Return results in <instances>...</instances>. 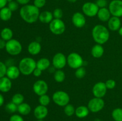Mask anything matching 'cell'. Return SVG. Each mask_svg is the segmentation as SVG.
<instances>
[{
  "label": "cell",
  "instance_id": "21",
  "mask_svg": "<svg viewBox=\"0 0 122 121\" xmlns=\"http://www.w3.org/2000/svg\"><path fill=\"white\" fill-rule=\"evenodd\" d=\"M53 19V14L50 11H44L39 14V20L44 24H50Z\"/></svg>",
  "mask_w": 122,
  "mask_h": 121
},
{
  "label": "cell",
  "instance_id": "16",
  "mask_svg": "<svg viewBox=\"0 0 122 121\" xmlns=\"http://www.w3.org/2000/svg\"><path fill=\"white\" fill-rule=\"evenodd\" d=\"M12 87L11 79L5 76L0 78V91L2 93H7L10 91Z\"/></svg>",
  "mask_w": 122,
  "mask_h": 121
},
{
  "label": "cell",
  "instance_id": "37",
  "mask_svg": "<svg viewBox=\"0 0 122 121\" xmlns=\"http://www.w3.org/2000/svg\"><path fill=\"white\" fill-rule=\"evenodd\" d=\"M8 8L12 12L15 11L19 8V4L16 1H13L8 3Z\"/></svg>",
  "mask_w": 122,
  "mask_h": 121
},
{
  "label": "cell",
  "instance_id": "7",
  "mask_svg": "<svg viewBox=\"0 0 122 121\" xmlns=\"http://www.w3.org/2000/svg\"><path fill=\"white\" fill-rule=\"evenodd\" d=\"M67 64L69 67L76 70L83 65V58L79 53L72 52L67 57Z\"/></svg>",
  "mask_w": 122,
  "mask_h": 121
},
{
  "label": "cell",
  "instance_id": "51",
  "mask_svg": "<svg viewBox=\"0 0 122 121\" xmlns=\"http://www.w3.org/2000/svg\"><path fill=\"white\" fill-rule=\"evenodd\" d=\"M43 121V119H38V121Z\"/></svg>",
  "mask_w": 122,
  "mask_h": 121
},
{
  "label": "cell",
  "instance_id": "23",
  "mask_svg": "<svg viewBox=\"0 0 122 121\" xmlns=\"http://www.w3.org/2000/svg\"><path fill=\"white\" fill-rule=\"evenodd\" d=\"M89 110L88 106H80L77 107L75 110L76 116L79 118H84L89 115Z\"/></svg>",
  "mask_w": 122,
  "mask_h": 121
},
{
  "label": "cell",
  "instance_id": "28",
  "mask_svg": "<svg viewBox=\"0 0 122 121\" xmlns=\"http://www.w3.org/2000/svg\"><path fill=\"white\" fill-rule=\"evenodd\" d=\"M54 78L55 81L57 83H62L66 79V74L61 70H57L55 71Z\"/></svg>",
  "mask_w": 122,
  "mask_h": 121
},
{
  "label": "cell",
  "instance_id": "50",
  "mask_svg": "<svg viewBox=\"0 0 122 121\" xmlns=\"http://www.w3.org/2000/svg\"><path fill=\"white\" fill-rule=\"evenodd\" d=\"M94 121H100V120L99 119H95Z\"/></svg>",
  "mask_w": 122,
  "mask_h": 121
},
{
  "label": "cell",
  "instance_id": "4",
  "mask_svg": "<svg viewBox=\"0 0 122 121\" xmlns=\"http://www.w3.org/2000/svg\"><path fill=\"white\" fill-rule=\"evenodd\" d=\"M5 50L7 53L12 56H16L22 51V45L19 40L12 39L6 42Z\"/></svg>",
  "mask_w": 122,
  "mask_h": 121
},
{
  "label": "cell",
  "instance_id": "26",
  "mask_svg": "<svg viewBox=\"0 0 122 121\" xmlns=\"http://www.w3.org/2000/svg\"><path fill=\"white\" fill-rule=\"evenodd\" d=\"M0 36H1V39L4 40L5 41H8V40L13 39V30H12L11 28H8V27H5V28H4L3 29H2V30L1 31Z\"/></svg>",
  "mask_w": 122,
  "mask_h": 121
},
{
  "label": "cell",
  "instance_id": "11",
  "mask_svg": "<svg viewBox=\"0 0 122 121\" xmlns=\"http://www.w3.org/2000/svg\"><path fill=\"white\" fill-rule=\"evenodd\" d=\"M52 65L57 70H61L67 64V58L63 53L58 52L52 58Z\"/></svg>",
  "mask_w": 122,
  "mask_h": 121
},
{
  "label": "cell",
  "instance_id": "41",
  "mask_svg": "<svg viewBox=\"0 0 122 121\" xmlns=\"http://www.w3.org/2000/svg\"><path fill=\"white\" fill-rule=\"evenodd\" d=\"M9 121H24V119L20 115L14 114L10 117Z\"/></svg>",
  "mask_w": 122,
  "mask_h": 121
},
{
  "label": "cell",
  "instance_id": "10",
  "mask_svg": "<svg viewBox=\"0 0 122 121\" xmlns=\"http://www.w3.org/2000/svg\"><path fill=\"white\" fill-rule=\"evenodd\" d=\"M112 15L117 17H122V0H112L108 5Z\"/></svg>",
  "mask_w": 122,
  "mask_h": 121
},
{
  "label": "cell",
  "instance_id": "13",
  "mask_svg": "<svg viewBox=\"0 0 122 121\" xmlns=\"http://www.w3.org/2000/svg\"><path fill=\"white\" fill-rule=\"evenodd\" d=\"M107 90L106 83L102 81L98 82L93 86L92 93L95 97L102 98L106 96Z\"/></svg>",
  "mask_w": 122,
  "mask_h": 121
},
{
  "label": "cell",
  "instance_id": "18",
  "mask_svg": "<svg viewBox=\"0 0 122 121\" xmlns=\"http://www.w3.org/2000/svg\"><path fill=\"white\" fill-rule=\"evenodd\" d=\"M21 74L18 66L15 65H11L7 68L6 76L10 79H15L20 76Z\"/></svg>",
  "mask_w": 122,
  "mask_h": 121
},
{
  "label": "cell",
  "instance_id": "49",
  "mask_svg": "<svg viewBox=\"0 0 122 121\" xmlns=\"http://www.w3.org/2000/svg\"><path fill=\"white\" fill-rule=\"evenodd\" d=\"M7 2L8 3V2H11V1H13V0H7Z\"/></svg>",
  "mask_w": 122,
  "mask_h": 121
},
{
  "label": "cell",
  "instance_id": "29",
  "mask_svg": "<svg viewBox=\"0 0 122 121\" xmlns=\"http://www.w3.org/2000/svg\"><path fill=\"white\" fill-rule=\"evenodd\" d=\"M112 117L115 121H122V109L117 107L113 110L112 113Z\"/></svg>",
  "mask_w": 122,
  "mask_h": 121
},
{
  "label": "cell",
  "instance_id": "27",
  "mask_svg": "<svg viewBox=\"0 0 122 121\" xmlns=\"http://www.w3.org/2000/svg\"><path fill=\"white\" fill-rule=\"evenodd\" d=\"M17 112L21 115H29L31 112L30 106L27 103L23 102L18 106Z\"/></svg>",
  "mask_w": 122,
  "mask_h": 121
},
{
  "label": "cell",
  "instance_id": "3",
  "mask_svg": "<svg viewBox=\"0 0 122 121\" xmlns=\"http://www.w3.org/2000/svg\"><path fill=\"white\" fill-rule=\"evenodd\" d=\"M18 67L21 74L24 75H29L33 74L36 68V62L30 57H26L20 60Z\"/></svg>",
  "mask_w": 122,
  "mask_h": 121
},
{
  "label": "cell",
  "instance_id": "40",
  "mask_svg": "<svg viewBox=\"0 0 122 121\" xmlns=\"http://www.w3.org/2000/svg\"><path fill=\"white\" fill-rule=\"evenodd\" d=\"M95 3L99 7V8H101L107 7L108 2H107V0H97Z\"/></svg>",
  "mask_w": 122,
  "mask_h": 121
},
{
  "label": "cell",
  "instance_id": "35",
  "mask_svg": "<svg viewBox=\"0 0 122 121\" xmlns=\"http://www.w3.org/2000/svg\"><path fill=\"white\" fill-rule=\"evenodd\" d=\"M52 14H53L54 19H61L62 17H63V11H62L61 9L59 8H56V9L54 10L53 13H52Z\"/></svg>",
  "mask_w": 122,
  "mask_h": 121
},
{
  "label": "cell",
  "instance_id": "34",
  "mask_svg": "<svg viewBox=\"0 0 122 121\" xmlns=\"http://www.w3.org/2000/svg\"><path fill=\"white\" fill-rule=\"evenodd\" d=\"M75 76L78 79H82L86 75V70L84 67L81 66V67L78 68L75 71Z\"/></svg>",
  "mask_w": 122,
  "mask_h": 121
},
{
  "label": "cell",
  "instance_id": "17",
  "mask_svg": "<svg viewBox=\"0 0 122 121\" xmlns=\"http://www.w3.org/2000/svg\"><path fill=\"white\" fill-rule=\"evenodd\" d=\"M107 23L108 28L112 31H118L121 27V20L117 17H111Z\"/></svg>",
  "mask_w": 122,
  "mask_h": 121
},
{
  "label": "cell",
  "instance_id": "24",
  "mask_svg": "<svg viewBox=\"0 0 122 121\" xmlns=\"http://www.w3.org/2000/svg\"><path fill=\"white\" fill-rule=\"evenodd\" d=\"M51 62L48 58H42L36 62V68L40 69L42 71H45L49 68Z\"/></svg>",
  "mask_w": 122,
  "mask_h": 121
},
{
  "label": "cell",
  "instance_id": "46",
  "mask_svg": "<svg viewBox=\"0 0 122 121\" xmlns=\"http://www.w3.org/2000/svg\"><path fill=\"white\" fill-rule=\"evenodd\" d=\"M4 103V97L2 94L0 93V107L2 106Z\"/></svg>",
  "mask_w": 122,
  "mask_h": 121
},
{
  "label": "cell",
  "instance_id": "33",
  "mask_svg": "<svg viewBox=\"0 0 122 121\" xmlns=\"http://www.w3.org/2000/svg\"><path fill=\"white\" fill-rule=\"evenodd\" d=\"M18 106L12 102L8 103L5 106V110L9 113H14L17 111Z\"/></svg>",
  "mask_w": 122,
  "mask_h": 121
},
{
  "label": "cell",
  "instance_id": "32",
  "mask_svg": "<svg viewBox=\"0 0 122 121\" xmlns=\"http://www.w3.org/2000/svg\"><path fill=\"white\" fill-rule=\"evenodd\" d=\"M51 102V98L47 94H44L42 96H39V103L41 105L47 106Z\"/></svg>",
  "mask_w": 122,
  "mask_h": 121
},
{
  "label": "cell",
  "instance_id": "1",
  "mask_svg": "<svg viewBox=\"0 0 122 121\" xmlns=\"http://www.w3.org/2000/svg\"><path fill=\"white\" fill-rule=\"evenodd\" d=\"M39 9L34 5L27 4L23 5L20 9V15L22 20L29 24L36 22L39 20Z\"/></svg>",
  "mask_w": 122,
  "mask_h": 121
},
{
  "label": "cell",
  "instance_id": "53",
  "mask_svg": "<svg viewBox=\"0 0 122 121\" xmlns=\"http://www.w3.org/2000/svg\"></svg>",
  "mask_w": 122,
  "mask_h": 121
},
{
  "label": "cell",
  "instance_id": "44",
  "mask_svg": "<svg viewBox=\"0 0 122 121\" xmlns=\"http://www.w3.org/2000/svg\"><path fill=\"white\" fill-rule=\"evenodd\" d=\"M6 42H7L5 41L2 39H0V49H2L5 48L6 46Z\"/></svg>",
  "mask_w": 122,
  "mask_h": 121
},
{
  "label": "cell",
  "instance_id": "8",
  "mask_svg": "<svg viewBox=\"0 0 122 121\" xmlns=\"http://www.w3.org/2000/svg\"><path fill=\"white\" fill-rule=\"evenodd\" d=\"M105 102L102 98L95 97L89 101L88 107L89 111L92 113H97L101 111L104 107Z\"/></svg>",
  "mask_w": 122,
  "mask_h": 121
},
{
  "label": "cell",
  "instance_id": "5",
  "mask_svg": "<svg viewBox=\"0 0 122 121\" xmlns=\"http://www.w3.org/2000/svg\"><path fill=\"white\" fill-rule=\"evenodd\" d=\"M52 100L57 105L64 107L70 102V96L67 93L64 91H57L52 95Z\"/></svg>",
  "mask_w": 122,
  "mask_h": 121
},
{
  "label": "cell",
  "instance_id": "36",
  "mask_svg": "<svg viewBox=\"0 0 122 121\" xmlns=\"http://www.w3.org/2000/svg\"><path fill=\"white\" fill-rule=\"evenodd\" d=\"M7 67L5 64L0 60V78L6 75Z\"/></svg>",
  "mask_w": 122,
  "mask_h": 121
},
{
  "label": "cell",
  "instance_id": "45",
  "mask_svg": "<svg viewBox=\"0 0 122 121\" xmlns=\"http://www.w3.org/2000/svg\"><path fill=\"white\" fill-rule=\"evenodd\" d=\"M8 4L7 0H0V9H2L4 7H6L7 4Z\"/></svg>",
  "mask_w": 122,
  "mask_h": 121
},
{
  "label": "cell",
  "instance_id": "15",
  "mask_svg": "<svg viewBox=\"0 0 122 121\" xmlns=\"http://www.w3.org/2000/svg\"><path fill=\"white\" fill-rule=\"evenodd\" d=\"M33 113H34L35 117L37 119H44L47 116L48 110L46 106L39 104L35 108Z\"/></svg>",
  "mask_w": 122,
  "mask_h": 121
},
{
  "label": "cell",
  "instance_id": "6",
  "mask_svg": "<svg viewBox=\"0 0 122 121\" xmlns=\"http://www.w3.org/2000/svg\"><path fill=\"white\" fill-rule=\"evenodd\" d=\"M49 28L54 34L60 35L65 32L66 25L61 19H54L49 24Z\"/></svg>",
  "mask_w": 122,
  "mask_h": 121
},
{
  "label": "cell",
  "instance_id": "42",
  "mask_svg": "<svg viewBox=\"0 0 122 121\" xmlns=\"http://www.w3.org/2000/svg\"><path fill=\"white\" fill-rule=\"evenodd\" d=\"M42 73V71L40 69L38 68H36L35 70L33 71V75L36 77H39L41 75Z\"/></svg>",
  "mask_w": 122,
  "mask_h": 121
},
{
  "label": "cell",
  "instance_id": "9",
  "mask_svg": "<svg viewBox=\"0 0 122 121\" xmlns=\"http://www.w3.org/2000/svg\"><path fill=\"white\" fill-rule=\"evenodd\" d=\"M82 9L84 15L89 17H93L97 15L100 8L95 2H87L83 4Z\"/></svg>",
  "mask_w": 122,
  "mask_h": 121
},
{
  "label": "cell",
  "instance_id": "38",
  "mask_svg": "<svg viewBox=\"0 0 122 121\" xmlns=\"http://www.w3.org/2000/svg\"><path fill=\"white\" fill-rule=\"evenodd\" d=\"M106 85L107 87V89H109V90H112L114 88H115L116 85V83L115 81L113 79H109L108 80L106 81Z\"/></svg>",
  "mask_w": 122,
  "mask_h": 121
},
{
  "label": "cell",
  "instance_id": "20",
  "mask_svg": "<svg viewBox=\"0 0 122 121\" xmlns=\"http://www.w3.org/2000/svg\"><path fill=\"white\" fill-rule=\"evenodd\" d=\"M111 15L112 14L108 8L105 7V8H100L97 15L100 21L106 22V21H108L110 19Z\"/></svg>",
  "mask_w": 122,
  "mask_h": 121
},
{
  "label": "cell",
  "instance_id": "43",
  "mask_svg": "<svg viewBox=\"0 0 122 121\" xmlns=\"http://www.w3.org/2000/svg\"><path fill=\"white\" fill-rule=\"evenodd\" d=\"M18 2L19 4L22 5H25L28 4L30 0H15Z\"/></svg>",
  "mask_w": 122,
  "mask_h": 121
},
{
  "label": "cell",
  "instance_id": "22",
  "mask_svg": "<svg viewBox=\"0 0 122 121\" xmlns=\"http://www.w3.org/2000/svg\"><path fill=\"white\" fill-rule=\"evenodd\" d=\"M104 53V49L102 45L97 44L93 46L91 49V54L95 58H100L103 56Z\"/></svg>",
  "mask_w": 122,
  "mask_h": 121
},
{
  "label": "cell",
  "instance_id": "39",
  "mask_svg": "<svg viewBox=\"0 0 122 121\" xmlns=\"http://www.w3.org/2000/svg\"><path fill=\"white\" fill-rule=\"evenodd\" d=\"M46 0H34L33 5L38 8H41L44 7L46 4Z\"/></svg>",
  "mask_w": 122,
  "mask_h": 121
},
{
  "label": "cell",
  "instance_id": "52",
  "mask_svg": "<svg viewBox=\"0 0 122 121\" xmlns=\"http://www.w3.org/2000/svg\"><path fill=\"white\" fill-rule=\"evenodd\" d=\"M54 1H60V0H54Z\"/></svg>",
  "mask_w": 122,
  "mask_h": 121
},
{
  "label": "cell",
  "instance_id": "30",
  "mask_svg": "<svg viewBox=\"0 0 122 121\" xmlns=\"http://www.w3.org/2000/svg\"><path fill=\"white\" fill-rule=\"evenodd\" d=\"M24 99H25V97L23 95L21 94V93H15L12 97L11 102L16 105L19 106V104L23 103Z\"/></svg>",
  "mask_w": 122,
  "mask_h": 121
},
{
  "label": "cell",
  "instance_id": "47",
  "mask_svg": "<svg viewBox=\"0 0 122 121\" xmlns=\"http://www.w3.org/2000/svg\"><path fill=\"white\" fill-rule=\"evenodd\" d=\"M118 33H119V35L122 36V26H121L120 28L119 29V30H118Z\"/></svg>",
  "mask_w": 122,
  "mask_h": 121
},
{
  "label": "cell",
  "instance_id": "48",
  "mask_svg": "<svg viewBox=\"0 0 122 121\" xmlns=\"http://www.w3.org/2000/svg\"><path fill=\"white\" fill-rule=\"evenodd\" d=\"M67 1L69 2H71V3H75L77 1V0H67Z\"/></svg>",
  "mask_w": 122,
  "mask_h": 121
},
{
  "label": "cell",
  "instance_id": "2",
  "mask_svg": "<svg viewBox=\"0 0 122 121\" xmlns=\"http://www.w3.org/2000/svg\"><path fill=\"white\" fill-rule=\"evenodd\" d=\"M92 36L97 43L103 45L109 40L110 32L108 28L102 24L96 25L92 28Z\"/></svg>",
  "mask_w": 122,
  "mask_h": 121
},
{
  "label": "cell",
  "instance_id": "12",
  "mask_svg": "<svg viewBox=\"0 0 122 121\" xmlns=\"http://www.w3.org/2000/svg\"><path fill=\"white\" fill-rule=\"evenodd\" d=\"M33 90L38 96H42L47 93L48 91V85L46 81L42 79H39L33 84Z\"/></svg>",
  "mask_w": 122,
  "mask_h": 121
},
{
  "label": "cell",
  "instance_id": "25",
  "mask_svg": "<svg viewBox=\"0 0 122 121\" xmlns=\"http://www.w3.org/2000/svg\"><path fill=\"white\" fill-rule=\"evenodd\" d=\"M12 17V11L8 8L5 7L0 9V19L2 21H7L10 20Z\"/></svg>",
  "mask_w": 122,
  "mask_h": 121
},
{
  "label": "cell",
  "instance_id": "31",
  "mask_svg": "<svg viewBox=\"0 0 122 121\" xmlns=\"http://www.w3.org/2000/svg\"><path fill=\"white\" fill-rule=\"evenodd\" d=\"M75 110H76V109L72 104H68L66 106H64V113L67 116H73L75 113Z\"/></svg>",
  "mask_w": 122,
  "mask_h": 121
},
{
  "label": "cell",
  "instance_id": "14",
  "mask_svg": "<svg viewBox=\"0 0 122 121\" xmlns=\"http://www.w3.org/2000/svg\"><path fill=\"white\" fill-rule=\"evenodd\" d=\"M74 26L77 28H82L86 24V18L85 15L80 12L74 13L71 18Z\"/></svg>",
  "mask_w": 122,
  "mask_h": 121
},
{
  "label": "cell",
  "instance_id": "19",
  "mask_svg": "<svg viewBox=\"0 0 122 121\" xmlns=\"http://www.w3.org/2000/svg\"><path fill=\"white\" fill-rule=\"evenodd\" d=\"M41 45L38 41L31 42L27 46L28 52L32 55H36L39 54L41 51Z\"/></svg>",
  "mask_w": 122,
  "mask_h": 121
}]
</instances>
